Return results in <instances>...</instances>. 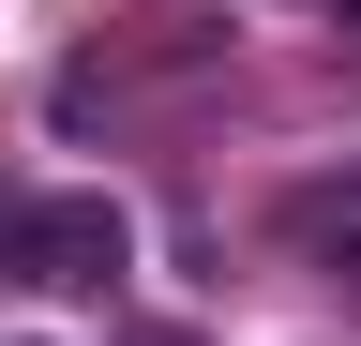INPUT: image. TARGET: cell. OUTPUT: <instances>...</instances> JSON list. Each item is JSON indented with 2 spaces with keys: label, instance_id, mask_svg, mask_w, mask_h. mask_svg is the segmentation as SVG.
<instances>
[{
  "label": "cell",
  "instance_id": "7a4b0ae2",
  "mask_svg": "<svg viewBox=\"0 0 361 346\" xmlns=\"http://www.w3.org/2000/svg\"><path fill=\"white\" fill-rule=\"evenodd\" d=\"M331 16H346V30H361V0H331Z\"/></svg>",
  "mask_w": 361,
  "mask_h": 346
},
{
  "label": "cell",
  "instance_id": "6da1fadb",
  "mask_svg": "<svg viewBox=\"0 0 361 346\" xmlns=\"http://www.w3.org/2000/svg\"><path fill=\"white\" fill-rule=\"evenodd\" d=\"M121 256H135V226L106 196H16V211H0V271H16V286H106Z\"/></svg>",
  "mask_w": 361,
  "mask_h": 346
}]
</instances>
